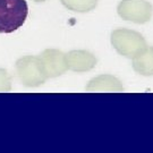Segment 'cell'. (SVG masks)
<instances>
[{
  "instance_id": "1",
  "label": "cell",
  "mask_w": 153,
  "mask_h": 153,
  "mask_svg": "<svg viewBox=\"0 0 153 153\" xmlns=\"http://www.w3.org/2000/svg\"><path fill=\"white\" fill-rule=\"evenodd\" d=\"M28 16L26 0H0V34H10L24 25Z\"/></svg>"
}]
</instances>
